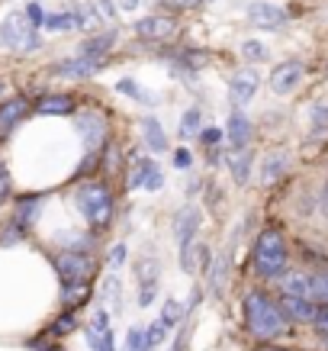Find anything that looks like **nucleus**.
Segmentation results:
<instances>
[{"instance_id":"nucleus-1","label":"nucleus","mask_w":328,"mask_h":351,"mask_svg":"<svg viewBox=\"0 0 328 351\" xmlns=\"http://www.w3.org/2000/svg\"><path fill=\"white\" fill-rule=\"evenodd\" d=\"M244 326L257 341H274L290 332V322L277 306L274 297H267L264 290H248L244 293Z\"/></svg>"},{"instance_id":"nucleus-2","label":"nucleus","mask_w":328,"mask_h":351,"mask_svg":"<svg viewBox=\"0 0 328 351\" xmlns=\"http://www.w3.org/2000/svg\"><path fill=\"white\" fill-rule=\"evenodd\" d=\"M286 265H290V248H286L283 232L277 226L261 229L251 248V271L261 280H274V277H283Z\"/></svg>"},{"instance_id":"nucleus-3","label":"nucleus","mask_w":328,"mask_h":351,"mask_svg":"<svg viewBox=\"0 0 328 351\" xmlns=\"http://www.w3.org/2000/svg\"><path fill=\"white\" fill-rule=\"evenodd\" d=\"M75 206L94 232H106L113 223V213H116V197L106 181H84L75 191Z\"/></svg>"},{"instance_id":"nucleus-4","label":"nucleus","mask_w":328,"mask_h":351,"mask_svg":"<svg viewBox=\"0 0 328 351\" xmlns=\"http://www.w3.org/2000/svg\"><path fill=\"white\" fill-rule=\"evenodd\" d=\"M0 45L13 49V52H36L42 45V39H39L36 26H29L26 13H10L0 26Z\"/></svg>"},{"instance_id":"nucleus-5","label":"nucleus","mask_w":328,"mask_h":351,"mask_svg":"<svg viewBox=\"0 0 328 351\" xmlns=\"http://www.w3.org/2000/svg\"><path fill=\"white\" fill-rule=\"evenodd\" d=\"M55 271L62 277V284H75V280H90L94 284L97 271H100V261H97L90 252H58L52 258Z\"/></svg>"},{"instance_id":"nucleus-6","label":"nucleus","mask_w":328,"mask_h":351,"mask_svg":"<svg viewBox=\"0 0 328 351\" xmlns=\"http://www.w3.org/2000/svg\"><path fill=\"white\" fill-rule=\"evenodd\" d=\"M75 129L87 152H100L106 145V117L100 110H77L75 113Z\"/></svg>"},{"instance_id":"nucleus-7","label":"nucleus","mask_w":328,"mask_h":351,"mask_svg":"<svg viewBox=\"0 0 328 351\" xmlns=\"http://www.w3.org/2000/svg\"><path fill=\"white\" fill-rule=\"evenodd\" d=\"M103 64H106V58H84V55H71V58H62V62L52 64V75L77 81V77L100 75V71H103Z\"/></svg>"},{"instance_id":"nucleus-8","label":"nucleus","mask_w":328,"mask_h":351,"mask_svg":"<svg viewBox=\"0 0 328 351\" xmlns=\"http://www.w3.org/2000/svg\"><path fill=\"white\" fill-rule=\"evenodd\" d=\"M29 110H32V100L23 94L3 100V104H0V138L13 136V132L23 126V119L29 117Z\"/></svg>"},{"instance_id":"nucleus-9","label":"nucleus","mask_w":328,"mask_h":351,"mask_svg":"<svg viewBox=\"0 0 328 351\" xmlns=\"http://www.w3.org/2000/svg\"><path fill=\"white\" fill-rule=\"evenodd\" d=\"M203 226V213L197 206H184L177 216H174V242L177 248H187V245L197 242V232Z\"/></svg>"},{"instance_id":"nucleus-10","label":"nucleus","mask_w":328,"mask_h":351,"mask_svg":"<svg viewBox=\"0 0 328 351\" xmlns=\"http://www.w3.org/2000/svg\"><path fill=\"white\" fill-rule=\"evenodd\" d=\"M177 32V20L174 16H145L136 23V36L142 43H164Z\"/></svg>"},{"instance_id":"nucleus-11","label":"nucleus","mask_w":328,"mask_h":351,"mask_svg":"<svg viewBox=\"0 0 328 351\" xmlns=\"http://www.w3.org/2000/svg\"><path fill=\"white\" fill-rule=\"evenodd\" d=\"M42 206H45V193H23V197H16V203H13V223L20 226L23 232H29L36 226V219H39V213H42Z\"/></svg>"},{"instance_id":"nucleus-12","label":"nucleus","mask_w":328,"mask_h":351,"mask_svg":"<svg viewBox=\"0 0 328 351\" xmlns=\"http://www.w3.org/2000/svg\"><path fill=\"white\" fill-rule=\"evenodd\" d=\"M248 20H251L254 26H261V29H280V26H286L290 13H286L280 3L257 0V3H251V7H248Z\"/></svg>"},{"instance_id":"nucleus-13","label":"nucleus","mask_w":328,"mask_h":351,"mask_svg":"<svg viewBox=\"0 0 328 351\" xmlns=\"http://www.w3.org/2000/svg\"><path fill=\"white\" fill-rule=\"evenodd\" d=\"M303 75H306L303 62H280L270 71V90L274 94H293L299 87V81H303Z\"/></svg>"},{"instance_id":"nucleus-14","label":"nucleus","mask_w":328,"mask_h":351,"mask_svg":"<svg viewBox=\"0 0 328 351\" xmlns=\"http://www.w3.org/2000/svg\"><path fill=\"white\" fill-rule=\"evenodd\" d=\"M32 110L39 117H75L77 113V97L75 94H42Z\"/></svg>"},{"instance_id":"nucleus-15","label":"nucleus","mask_w":328,"mask_h":351,"mask_svg":"<svg viewBox=\"0 0 328 351\" xmlns=\"http://www.w3.org/2000/svg\"><path fill=\"white\" fill-rule=\"evenodd\" d=\"M257 87H261L257 71H254V68H242V71H235L232 81H229V94H232V100L238 104V107H244V104H251L254 100Z\"/></svg>"},{"instance_id":"nucleus-16","label":"nucleus","mask_w":328,"mask_h":351,"mask_svg":"<svg viewBox=\"0 0 328 351\" xmlns=\"http://www.w3.org/2000/svg\"><path fill=\"white\" fill-rule=\"evenodd\" d=\"M251 119L244 117L242 110L235 107L232 113H229V123H225V132L223 136L229 138V149L238 152V149H248V142H251Z\"/></svg>"},{"instance_id":"nucleus-17","label":"nucleus","mask_w":328,"mask_h":351,"mask_svg":"<svg viewBox=\"0 0 328 351\" xmlns=\"http://www.w3.org/2000/svg\"><path fill=\"white\" fill-rule=\"evenodd\" d=\"M277 306H280V313H283L286 322H312L318 303H312V300H303V297H290V293H280Z\"/></svg>"},{"instance_id":"nucleus-18","label":"nucleus","mask_w":328,"mask_h":351,"mask_svg":"<svg viewBox=\"0 0 328 351\" xmlns=\"http://www.w3.org/2000/svg\"><path fill=\"white\" fill-rule=\"evenodd\" d=\"M94 297V284L90 280H75V284H62V306L64 309H81Z\"/></svg>"},{"instance_id":"nucleus-19","label":"nucleus","mask_w":328,"mask_h":351,"mask_svg":"<svg viewBox=\"0 0 328 351\" xmlns=\"http://www.w3.org/2000/svg\"><path fill=\"white\" fill-rule=\"evenodd\" d=\"M142 142H145V149L151 152V155H161V152H168V132H164V126H161L155 117H145L142 123Z\"/></svg>"},{"instance_id":"nucleus-20","label":"nucleus","mask_w":328,"mask_h":351,"mask_svg":"<svg viewBox=\"0 0 328 351\" xmlns=\"http://www.w3.org/2000/svg\"><path fill=\"white\" fill-rule=\"evenodd\" d=\"M113 45H116V32L106 29V32H97V36L84 39V43H81V52H77V55H84V58H106Z\"/></svg>"},{"instance_id":"nucleus-21","label":"nucleus","mask_w":328,"mask_h":351,"mask_svg":"<svg viewBox=\"0 0 328 351\" xmlns=\"http://www.w3.org/2000/svg\"><path fill=\"white\" fill-rule=\"evenodd\" d=\"M84 341L90 351H116V339H113V329L110 326H84Z\"/></svg>"},{"instance_id":"nucleus-22","label":"nucleus","mask_w":328,"mask_h":351,"mask_svg":"<svg viewBox=\"0 0 328 351\" xmlns=\"http://www.w3.org/2000/svg\"><path fill=\"white\" fill-rule=\"evenodd\" d=\"M151 165H155V155H136V158L129 161L126 191H142V184H145V174L151 171Z\"/></svg>"},{"instance_id":"nucleus-23","label":"nucleus","mask_w":328,"mask_h":351,"mask_svg":"<svg viewBox=\"0 0 328 351\" xmlns=\"http://www.w3.org/2000/svg\"><path fill=\"white\" fill-rule=\"evenodd\" d=\"M116 90H119L123 97H129V100L142 104V107H155V104H161L155 94H149L145 87H138L136 77H119V81H116Z\"/></svg>"},{"instance_id":"nucleus-24","label":"nucleus","mask_w":328,"mask_h":351,"mask_svg":"<svg viewBox=\"0 0 328 351\" xmlns=\"http://www.w3.org/2000/svg\"><path fill=\"white\" fill-rule=\"evenodd\" d=\"M280 290L290 293V297H303V300H312V274H286L280 280ZM316 303V300H312Z\"/></svg>"},{"instance_id":"nucleus-25","label":"nucleus","mask_w":328,"mask_h":351,"mask_svg":"<svg viewBox=\"0 0 328 351\" xmlns=\"http://www.w3.org/2000/svg\"><path fill=\"white\" fill-rule=\"evenodd\" d=\"M229 171H232V178H235V184H248V178H251V152L248 149H238V152H232L229 155Z\"/></svg>"},{"instance_id":"nucleus-26","label":"nucleus","mask_w":328,"mask_h":351,"mask_svg":"<svg viewBox=\"0 0 328 351\" xmlns=\"http://www.w3.org/2000/svg\"><path fill=\"white\" fill-rule=\"evenodd\" d=\"M42 26L49 32H68V29H77L81 26V16L77 10H64V13H45Z\"/></svg>"},{"instance_id":"nucleus-27","label":"nucleus","mask_w":328,"mask_h":351,"mask_svg":"<svg viewBox=\"0 0 328 351\" xmlns=\"http://www.w3.org/2000/svg\"><path fill=\"white\" fill-rule=\"evenodd\" d=\"M77 326H81V322H77V313H75V309H64L62 316H55V319H52L49 335H52V339H68L71 332H77Z\"/></svg>"},{"instance_id":"nucleus-28","label":"nucleus","mask_w":328,"mask_h":351,"mask_svg":"<svg viewBox=\"0 0 328 351\" xmlns=\"http://www.w3.org/2000/svg\"><path fill=\"white\" fill-rule=\"evenodd\" d=\"M286 171V152H270L261 165V181L264 184H274L280 174Z\"/></svg>"},{"instance_id":"nucleus-29","label":"nucleus","mask_w":328,"mask_h":351,"mask_svg":"<svg viewBox=\"0 0 328 351\" xmlns=\"http://www.w3.org/2000/svg\"><path fill=\"white\" fill-rule=\"evenodd\" d=\"M200 126H203V110L200 107H187L184 110V117H180V138L200 136Z\"/></svg>"},{"instance_id":"nucleus-30","label":"nucleus","mask_w":328,"mask_h":351,"mask_svg":"<svg viewBox=\"0 0 328 351\" xmlns=\"http://www.w3.org/2000/svg\"><path fill=\"white\" fill-rule=\"evenodd\" d=\"M161 322H164L168 329H177L180 322H184V303H177L174 297L164 300V309H161Z\"/></svg>"},{"instance_id":"nucleus-31","label":"nucleus","mask_w":328,"mask_h":351,"mask_svg":"<svg viewBox=\"0 0 328 351\" xmlns=\"http://www.w3.org/2000/svg\"><path fill=\"white\" fill-rule=\"evenodd\" d=\"M158 258H151V255H142L136 261V277H138V284L142 280H158Z\"/></svg>"},{"instance_id":"nucleus-32","label":"nucleus","mask_w":328,"mask_h":351,"mask_svg":"<svg viewBox=\"0 0 328 351\" xmlns=\"http://www.w3.org/2000/svg\"><path fill=\"white\" fill-rule=\"evenodd\" d=\"M142 332H145V348H149V351H155V348L161 345V341L168 339V326H164L161 319H155L151 326H145Z\"/></svg>"},{"instance_id":"nucleus-33","label":"nucleus","mask_w":328,"mask_h":351,"mask_svg":"<svg viewBox=\"0 0 328 351\" xmlns=\"http://www.w3.org/2000/svg\"><path fill=\"white\" fill-rule=\"evenodd\" d=\"M155 297H158V280H142L138 284V306L149 309L155 303Z\"/></svg>"},{"instance_id":"nucleus-34","label":"nucleus","mask_w":328,"mask_h":351,"mask_svg":"<svg viewBox=\"0 0 328 351\" xmlns=\"http://www.w3.org/2000/svg\"><path fill=\"white\" fill-rule=\"evenodd\" d=\"M161 187H164V171L158 168V161L151 165V171L145 174V184H142V191H149V193H158Z\"/></svg>"},{"instance_id":"nucleus-35","label":"nucleus","mask_w":328,"mask_h":351,"mask_svg":"<svg viewBox=\"0 0 328 351\" xmlns=\"http://www.w3.org/2000/svg\"><path fill=\"white\" fill-rule=\"evenodd\" d=\"M10 200H13V178H10V171H7V165L0 161V206Z\"/></svg>"},{"instance_id":"nucleus-36","label":"nucleus","mask_w":328,"mask_h":351,"mask_svg":"<svg viewBox=\"0 0 328 351\" xmlns=\"http://www.w3.org/2000/svg\"><path fill=\"white\" fill-rule=\"evenodd\" d=\"M126 258H129V245H126V242H116L113 248H110V258H106V265L113 267V271H119V267L126 265Z\"/></svg>"},{"instance_id":"nucleus-37","label":"nucleus","mask_w":328,"mask_h":351,"mask_svg":"<svg viewBox=\"0 0 328 351\" xmlns=\"http://www.w3.org/2000/svg\"><path fill=\"white\" fill-rule=\"evenodd\" d=\"M312 300L328 303V271L325 274H312Z\"/></svg>"},{"instance_id":"nucleus-38","label":"nucleus","mask_w":328,"mask_h":351,"mask_svg":"<svg viewBox=\"0 0 328 351\" xmlns=\"http://www.w3.org/2000/svg\"><path fill=\"white\" fill-rule=\"evenodd\" d=\"M26 235H29V232H23L20 226H16V223H13V219H10V223L3 226V232H0V245H13V242H23Z\"/></svg>"},{"instance_id":"nucleus-39","label":"nucleus","mask_w":328,"mask_h":351,"mask_svg":"<svg viewBox=\"0 0 328 351\" xmlns=\"http://www.w3.org/2000/svg\"><path fill=\"white\" fill-rule=\"evenodd\" d=\"M242 55L248 58V62H264V58H267V49L261 43H251V39H248V43L242 45Z\"/></svg>"},{"instance_id":"nucleus-40","label":"nucleus","mask_w":328,"mask_h":351,"mask_svg":"<svg viewBox=\"0 0 328 351\" xmlns=\"http://www.w3.org/2000/svg\"><path fill=\"white\" fill-rule=\"evenodd\" d=\"M171 161H174V168L187 171V168L193 165V155H190V149H184V145H180V149L174 152V155H171Z\"/></svg>"},{"instance_id":"nucleus-41","label":"nucleus","mask_w":328,"mask_h":351,"mask_svg":"<svg viewBox=\"0 0 328 351\" xmlns=\"http://www.w3.org/2000/svg\"><path fill=\"white\" fill-rule=\"evenodd\" d=\"M312 326H316L318 335H322V332H328V303H322V306L316 309V316H312Z\"/></svg>"},{"instance_id":"nucleus-42","label":"nucleus","mask_w":328,"mask_h":351,"mask_svg":"<svg viewBox=\"0 0 328 351\" xmlns=\"http://www.w3.org/2000/svg\"><path fill=\"white\" fill-rule=\"evenodd\" d=\"M26 20H29V26H36V29H39V26H42V20H45L42 7H39V3H29V7H26Z\"/></svg>"},{"instance_id":"nucleus-43","label":"nucleus","mask_w":328,"mask_h":351,"mask_svg":"<svg viewBox=\"0 0 328 351\" xmlns=\"http://www.w3.org/2000/svg\"><path fill=\"white\" fill-rule=\"evenodd\" d=\"M219 138H223V129H216V126H210V129H200V142L203 145H216V142H219Z\"/></svg>"},{"instance_id":"nucleus-44","label":"nucleus","mask_w":328,"mask_h":351,"mask_svg":"<svg viewBox=\"0 0 328 351\" xmlns=\"http://www.w3.org/2000/svg\"><path fill=\"white\" fill-rule=\"evenodd\" d=\"M116 3H119V10H136V7H138V0H116Z\"/></svg>"},{"instance_id":"nucleus-45","label":"nucleus","mask_w":328,"mask_h":351,"mask_svg":"<svg viewBox=\"0 0 328 351\" xmlns=\"http://www.w3.org/2000/svg\"><path fill=\"white\" fill-rule=\"evenodd\" d=\"M318 203H322V213L328 216V181H325V187H322V200Z\"/></svg>"},{"instance_id":"nucleus-46","label":"nucleus","mask_w":328,"mask_h":351,"mask_svg":"<svg viewBox=\"0 0 328 351\" xmlns=\"http://www.w3.org/2000/svg\"><path fill=\"white\" fill-rule=\"evenodd\" d=\"M254 351H286V348H277V345H270V341H264V345H257Z\"/></svg>"},{"instance_id":"nucleus-47","label":"nucleus","mask_w":328,"mask_h":351,"mask_svg":"<svg viewBox=\"0 0 328 351\" xmlns=\"http://www.w3.org/2000/svg\"><path fill=\"white\" fill-rule=\"evenodd\" d=\"M322 348L328 351V332H322Z\"/></svg>"},{"instance_id":"nucleus-48","label":"nucleus","mask_w":328,"mask_h":351,"mask_svg":"<svg viewBox=\"0 0 328 351\" xmlns=\"http://www.w3.org/2000/svg\"><path fill=\"white\" fill-rule=\"evenodd\" d=\"M45 351H62V348H45Z\"/></svg>"},{"instance_id":"nucleus-49","label":"nucleus","mask_w":328,"mask_h":351,"mask_svg":"<svg viewBox=\"0 0 328 351\" xmlns=\"http://www.w3.org/2000/svg\"><path fill=\"white\" fill-rule=\"evenodd\" d=\"M0 94H3V81H0Z\"/></svg>"}]
</instances>
